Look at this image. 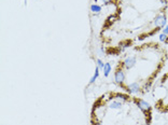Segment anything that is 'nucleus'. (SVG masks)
Segmentation results:
<instances>
[{"mask_svg": "<svg viewBox=\"0 0 168 125\" xmlns=\"http://www.w3.org/2000/svg\"><path fill=\"white\" fill-rule=\"evenodd\" d=\"M166 23H167V18H166V15H164V14H159L156 18H155V20H154L155 26L159 27V28L165 27Z\"/></svg>", "mask_w": 168, "mask_h": 125, "instance_id": "1", "label": "nucleus"}, {"mask_svg": "<svg viewBox=\"0 0 168 125\" xmlns=\"http://www.w3.org/2000/svg\"><path fill=\"white\" fill-rule=\"evenodd\" d=\"M123 65L126 69H131L136 66V57L135 56H128L124 59L123 61Z\"/></svg>", "mask_w": 168, "mask_h": 125, "instance_id": "2", "label": "nucleus"}, {"mask_svg": "<svg viewBox=\"0 0 168 125\" xmlns=\"http://www.w3.org/2000/svg\"><path fill=\"white\" fill-rule=\"evenodd\" d=\"M114 79H115V82L119 83V84H123V82L125 81V73L123 70L119 69L114 75Z\"/></svg>", "mask_w": 168, "mask_h": 125, "instance_id": "3", "label": "nucleus"}, {"mask_svg": "<svg viewBox=\"0 0 168 125\" xmlns=\"http://www.w3.org/2000/svg\"><path fill=\"white\" fill-rule=\"evenodd\" d=\"M127 90L129 91V93L131 94H137L140 91V84L138 82H133L127 86Z\"/></svg>", "mask_w": 168, "mask_h": 125, "instance_id": "4", "label": "nucleus"}, {"mask_svg": "<svg viewBox=\"0 0 168 125\" xmlns=\"http://www.w3.org/2000/svg\"><path fill=\"white\" fill-rule=\"evenodd\" d=\"M137 105H138V107H139L142 111H149L151 108L150 105H149V102H147L145 100H143V99H138Z\"/></svg>", "mask_w": 168, "mask_h": 125, "instance_id": "5", "label": "nucleus"}, {"mask_svg": "<svg viewBox=\"0 0 168 125\" xmlns=\"http://www.w3.org/2000/svg\"><path fill=\"white\" fill-rule=\"evenodd\" d=\"M122 106H123L122 102H120L118 99H114V100H112V102L109 104V108H110V109H114V110H120L122 108Z\"/></svg>", "mask_w": 168, "mask_h": 125, "instance_id": "6", "label": "nucleus"}, {"mask_svg": "<svg viewBox=\"0 0 168 125\" xmlns=\"http://www.w3.org/2000/svg\"><path fill=\"white\" fill-rule=\"evenodd\" d=\"M111 69H112V67H111L110 63H106V64H104V77H106V78L109 76V73H110Z\"/></svg>", "mask_w": 168, "mask_h": 125, "instance_id": "7", "label": "nucleus"}, {"mask_svg": "<svg viewBox=\"0 0 168 125\" xmlns=\"http://www.w3.org/2000/svg\"><path fill=\"white\" fill-rule=\"evenodd\" d=\"M99 77V68L98 67H96V69H95V73H94V76L91 78V80H90V84H93L94 82L96 81V79L98 78Z\"/></svg>", "mask_w": 168, "mask_h": 125, "instance_id": "8", "label": "nucleus"}, {"mask_svg": "<svg viewBox=\"0 0 168 125\" xmlns=\"http://www.w3.org/2000/svg\"><path fill=\"white\" fill-rule=\"evenodd\" d=\"M91 10L93 13H99V12L102 11V7L98 6V4H93V6L91 7Z\"/></svg>", "mask_w": 168, "mask_h": 125, "instance_id": "9", "label": "nucleus"}, {"mask_svg": "<svg viewBox=\"0 0 168 125\" xmlns=\"http://www.w3.org/2000/svg\"><path fill=\"white\" fill-rule=\"evenodd\" d=\"M115 99H118V100H120V102H125L126 99H127V96L126 95H122V94H116L115 95Z\"/></svg>", "mask_w": 168, "mask_h": 125, "instance_id": "10", "label": "nucleus"}, {"mask_svg": "<svg viewBox=\"0 0 168 125\" xmlns=\"http://www.w3.org/2000/svg\"><path fill=\"white\" fill-rule=\"evenodd\" d=\"M97 67H98L99 69H104V63H102V59H97Z\"/></svg>", "mask_w": 168, "mask_h": 125, "instance_id": "11", "label": "nucleus"}, {"mask_svg": "<svg viewBox=\"0 0 168 125\" xmlns=\"http://www.w3.org/2000/svg\"><path fill=\"white\" fill-rule=\"evenodd\" d=\"M159 40H161V41H163V42H165V41H166V39L168 38V37H167V35H165V34H161V35H159Z\"/></svg>", "mask_w": 168, "mask_h": 125, "instance_id": "12", "label": "nucleus"}, {"mask_svg": "<svg viewBox=\"0 0 168 125\" xmlns=\"http://www.w3.org/2000/svg\"><path fill=\"white\" fill-rule=\"evenodd\" d=\"M163 34H165V35L168 36V25H166V26L163 28Z\"/></svg>", "mask_w": 168, "mask_h": 125, "instance_id": "13", "label": "nucleus"}, {"mask_svg": "<svg viewBox=\"0 0 168 125\" xmlns=\"http://www.w3.org/2000/svg\"><path fill=\"white\" fill-rule=\"evenodd\" d=\"M102 1L104 3H110L111 1H112V0H102Z\"/></svg>", "mask_w": 168, "mask_h": 125, "instance_id": "14", "label": "nucleus"}, {"mask_svg": "<svg viewBox=\"0 0 168 125\" xmlns=\"http://www.w3.org/2000/svg\"><path fill=\"white\" fill-rule=\"evenodd\" d=\"M165 43H166V44H168V38H167V39H166V41H165Z\"/></svg>", "mask_w": 168, "mask_h": 125, "instance_id": "15", "label": "nucleus"}]
</instances>
